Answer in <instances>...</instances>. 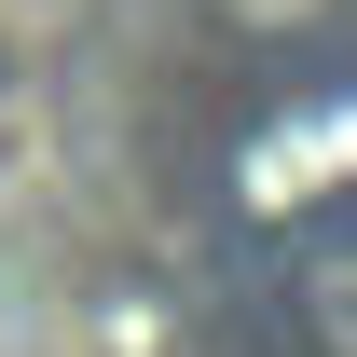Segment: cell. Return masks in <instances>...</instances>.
<instances>
[{
	"label": "cell",
	"mask_w": 357,
	"mask_h": 357,
	"mask_svg": "<svg viewBox=\"0 0 357 357\" xmlns=\"http://www.w3.org/2000/svg\"><path fill=\"white\" fill-rule=\"evenodd\" d=\"M234 206L261 234H357V83H289L261 124L234 137Z\"/></svg>",
	"instance_id": "obj_1"
},
{
	"label": "cell",
	"mask_w": 357,
	"mask_h": 357,
	"mask_svg": "<svg viewBox=\"0 0 357 357\" xmlns=\"http://www.w3.org/2000/svg\"><path fill=\"white\" fill-rule=\"evenodd\" d=\"M220 28H248V42H303L316 14H344V0H206Z\"/></svg>",
	"instance_id": "obj_2"
}]
</instances>
